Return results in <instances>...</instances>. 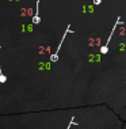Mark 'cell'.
I'll list each match as a JSON object with an SVG mask.
<instances>
[{
    "label": "cell",
    "mask_w": 126,
    "mask_h": 129,
    "mask_svg": "<svg viewBox=\"0 0 126 129\" xmlns=\"http://www.w3.org/2000/svg\"><path fill=\"white\" fill-rule=\"evenodd\" d=\"M69 31H71V25H68V26H66V30H65V33H64V36H62V38H61L60 44H58L57 50L54 52V54H52V56H50V61H52V62H56V61L58 60V53H60V49H61V46H62V42H64V40H65L66 34H68Z\"/></svg>",
    "instance_id": "6da1fadb"
},
{
    "label": "cell",
    "mask_w": 126,
    "mask_h": 129,
    "mask_svg": "<svg viewBox=\"0 0 126 129\" xmlns=\"http://www.w3.org/2000/svg\"><path fill=\"white\" fill-rule=\"evenodd\" d=\"M121 23V18H117V20H115V23H114V27H113V30H111V34H110V37L107 38V41H106V44L103 45L102 48H100V53L102 54H106L107 52H108V44H110V40H111V37L114 36V31H115V27H117L118 25Z\"/></svg>",
    "instance_id": "7a4b0ae2"
},
{
    "label": "cell",
    "mask_w": 126,
    "mask_h": 129,
    "mask_svg": "<svg viewBox=\"0 0 126 129\" xmlns=\"http://www.w3.org/2000/svg\"><path fill=\"white\" fill-rule=\"evenodd\" d=\"M38 10H39V0H37V6H35V14H34V16H33V23L34 25H38V23L41 22V19H39V11H38Z\"/></svg>",
    "instance_id": "3957f363"
},
{
    "label": "cell",
    "mask_w": 126,
    "mask_h": 129,
    "mask_svg": "<svg viewBox=\"0 0 126 129\" xmlns=\"http://www.w3.org/2000/svg\"><path fill=\"white\" fill-rule=\"evenodd\" d=\"M7 82V78H6V75L3 74V71H2V65H0V83H6Z\"/></svg>",
    "instance_id": "277c9868"
},
{
    "label": "cell",
    "mask_w": 126,
    "mask_h": 129,
    "mask_svg": "<svg viewBox=\"0 0 126 129\" xmlns=\"http://www.w3.org/2000/svg\"><path fill=\"white\" fill-rule=\"evenodd\" d=\"M72 125H77V122L75 121V117H72V118H71V122L68 124V126H66V129H71Z\"/></svg>",
    "instance_id": "5b68a950"
},
{
    "label": "cell",
    "mask_w": 126,
    "mask_h": 129,
    "mask_svg": "<svg viewBox=\"0 0 126 129\" xmlns=\"http://www.w3.org/2000/svg\"><path fill=\"white\" fill-rule=\"evenodd\" d=\"M92 3H94V4H95V6H99L100 3H102V0H94Z\"/></svg>",
    "instance_id": "8992f818"
}]
</instances>
